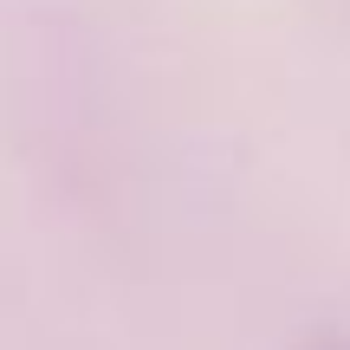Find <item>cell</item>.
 Segmentation results:
<instances>
[{"instance_id":"cell-1","label":"cell","mask_w":350,"mask_h":350,"mask_svg":"<svg viewBox=\"0 0 350 350\" xmlns=\"http://www.w3.org/2000/svg\"><path fill=\"white\" fill-rule=\"evenodd\" d=\"M299 350H350V344H331V338H318V344H299Z\"/></svg>"}]
</instances>
